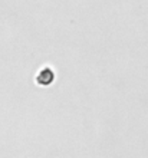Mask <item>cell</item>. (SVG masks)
<instances>
[{"instance_id": "6da1fadb", "label": "cell", "mask_w": 148, "mask_h": 158, "mask_svg": "<svg viewBox=\"0 0 148 158\" xmlns=\"http://www.w3.org/2000/svg\"><path fill=\"white\" fill-rule=\"evenodd\" d=\"M55 78H56V75H55L53 69L50 66H43L40 71L36 73V76H35V82H36L39 86L46 88V86H50V85L55 82Z\"/></svg>"}]
</instances>
